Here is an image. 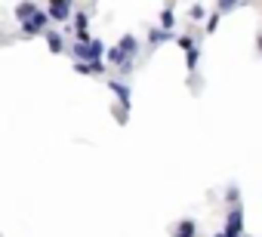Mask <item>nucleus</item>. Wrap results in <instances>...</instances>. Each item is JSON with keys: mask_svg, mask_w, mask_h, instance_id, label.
Wrapping results in <instances>:
<instances>
[{"mask_svg": "<svg viewBox=\"0 0 262 237\" xmlns=\"http://www.w3.org/2000/svg\"><path fill=\"white\" fill-rule=\"evenodd\" d=\"M105 53H108V46L102 43V40H90V43H74L71 46V56L77 59V62H102L105 59Z\"/></svg>", "mask_w": 262, "mask_h": 237, "instance_id": "f257e3e1", "label": "nucleus"}, {"mask_svg": "<svg viewBox=\"0 0 262 237\" xmlns=\"http://www.w3.org/2000/svg\"><path fill=\"white\" fill-rule=\"evenodd\" d=\"M222 234H225V237H247V234H244V209H241V206H234V209H228V216H225V228H222Z\"/></svg>", "mask_w": 262, "mask_h": 237, "instance_id": "f03ea898", "label": "nucleus"}, {"mask_svg": "<svg viewBox=\"0 0 262 237\" xmlns=\"http://www.w3.org/2000/svg\"><path fill=\"white\" fill-rule=\"evenodd\" d=\"M50 31V16H47V10H40L37 16H31L25 25H22V34L25 37H37V34H47Z\"/></svg>", "mask_w": 262, "mask_h": 237, "instance_id": "7ed1b4c3", "label": "nucleus"}, {"mask_svg": "<svg viewBox=\"0 0 262 237\" xmlns=\"http://www.w3.org/2000/svg\"><path fill=\"white\" fill-rule=\"evenodd\" d=\"M47 10V16H50V22H62V28H65V22L71 19V4H65V0H56V4H47L43 7Z\"/></svg>", "mask_w": 262, "mask_h": 237, "instance_id": "20e7f679", "label": "nucleus"}, {"mask_svg": "<svg viewBox=\"0 0 262 237\" xmlns=\"http://www.w3.org/2000/svg\"><path fill=\"white\" fill-rule=\"evenodd\" d=\"M74 31H77V43H90L93 37H90V16L80 10L77 16H74Z\"/></svg>", "mask_w": 262, "mask_h": 237, "instance_id": "39448f33", "label": "nucleus"}, {"mask_svg": "<svg viewBox=\"0 0 262 237\" xmlns=\"http://www.w3.org/2000/svg\"><path fill=\"white\" fill-rule=\"evenodd\" d=\"M77 74H90V77H102L105 74V62H74Z\"/></svg>", "mask_w": 262, "mask_h": 237, "instance_id": "423d86ee", "label": "nucleus"}, {"mask_svg": "<svg viewBox=\"0 0 262 237\" xmlns=\"http://www.w3.org/2000/svg\"><path fill=\"white\" fill-rule=\"evenodd\" d=\"M108 89L117 96L120 108H129V86H126V83H120V80H111V77H108Z\"/></svg>", "mask_w": 262, "mask_h": 237, "instance_id": "0eeeda50", "label": "nucleus"}, {"mask_svg": "<svg viewBox=\"0 0 262 237\" xmlns=\"http://www.w3.org/2000/svg\"><path fill=\"white\" fill-rule=\"evenodd\" d=\"M117 46H120V53H123L126 59H133V56L139 53V37H136V34H123Z\"/></svg>", "mask_w": 262, "mask_h": 237, "instance_id": "6e6552de", "label": "nucleus"}, {"mask_svg": "<svg viewBox=\"0 0 262 237\" xmlns=\"http://www.w3.org/2000/svg\"><path fill=\"white\" fill-rule=\"evenodd\" d=\"M13 13H16V19L25 25L31 16H37V13H40V7L34 4V0H28V4H16V10H13Z\"/></svg>", "mask_w": 262, "mask_h": 237, "instance_id": "1a4fd4ad", "label": "nucleus"}, {"mask_svg": "<svg viewBox=\"0 0 262 237\" xmlns=\"http://www.w3.org/2000/svg\"><path fill=\"white\" fill-rule=\"evenodd\" d=\"M194 234H198L194 219H182V222L176 225V234H173V237H194Z\"/></svg>", "mask_w": 262, "mask_h": 237, "instance_id": "9d476101", "label": "nucleus"}, {"mask_svg": "<svg viewBox=\"0 0 262 237\" xmlns=\"http://www.w3.org/2000/svg\"><path fill=\"white\" fill-rule=\"evenodd\" d=\"M47 43H50V50H53V53H65V50H68L59 31H47Z\"/></svg>", "mask_w": 262, "mask_h": 237, "instance_id": "9b49d317", "label": "nucleus"}, {"mask_svg": "<svg viewBox=\"0 0 262 237\" xmlns=\"http://www.w3.org/2000/svg\"><path fill=\"white\" fill-rule=\"evenodd\" d=\"M105 62H108V65H117V68H120V65L126 62V56L120 53V46H108V53H105Z\"/></svg>", "mask_w": 262, "mask_h": 237, "instance_id": "f8f14e48", "label": "nucleus"}, {"mask_svg": "<svg viewBox=\"0 0 262 237\" xmlns=\"http://www.w3.org/2000/svg\"><path fill=\"white\" fill-rule=\"evenodd\" d=\"M164 40H170V31H164V28H151V31H148V43H151V46H158V43H164Z\"/></svg>", "mask_w": 262, "mask_h": 237, "instance_id": "ddd939ff", "label": "nucleus"}, {"mask_svg": "<svg viewBox=\"0 0 262 237\" xmlns=\"http://www.w3.org/2000/svg\"><path fill=\"white\" fill-rule=\"evenodd\" d=\"M176 43L185 50V53H191V50H198V37L194 34H182V37H176Z\"/></svg>", "mask_w": 262, "mask_h": 237, "instance_id": "4468645a", "label": "nucleus"}, {"mask_svg": "<svg viewBox=\"0 0 262 237\" xmlns=\"http://www.w3.org/2000/svg\"><path fill=\"white\" fill-rule=\"evenodd\" d=\"M176 22H173V7H164V13H161V28L164 31H170Z\"/></svg>", "mask_w": 262, "mask_h": 237, "instance_id": "2eb2a0df", "label": "nucleus"}, {"mask_svg": "<svg viewBox=\"0 0 262 237\" xmlns=\"http://www.w3.org/2000/svg\"><path fill=\"white\" fill-rule=\"evenodd\" d=\"M225 203H228V209L241 206V194H237V188H228V194H225Z\"/></svg>", "mask_w": 262, "mask_h": 237, "instance_id": "dca6fc26", "label": "nucleus"}, {"mask_svg": "<svg viewBox=\"0 0 262 237\" xmlns=\"http://www.w3.org/2000/svg\"><path fill=\"white\" fill-rule=\"evenodd\" d=\"M216 28H219V13H216V16H210V19H207V25H204V31H207V34H213V31H216Z\"/></svg>", "mask_w": 262, "mask_h": 237, "instance_id": "f3484780", "label": "nucleus"}, {"mask_svg": "<svg viewBox=\"0 0 262 237\" xmlns=\"http://www.w3.org/2000/svg\"><path fill=\"white\" fill-rule=\"evenodd\" d=\"M198 59H201V50H191L188 53V71H198Z\"/></svg>", "mask_w": 262, "mask_h": 237, "instance_id": "a211bd4d", "label": "nucleus"}, {"mask_svg": "<svg viewBox=\"0 0 262 237\" xmlns=\"http://www.w3.org/2000/svg\"><path fill=\"white\" fill-rule=\"evenodd\" d=\"M191 19H204V4H194L191 7Z\"/></svg>", "mask_w": 262, "mask_h": 237, "instance_id": "6ab92c4d", "label": "nucleus"}, {"mask_svg": "<svg viewBox=\"0 0 262 237\" xmlns=\"http://www.w3.org/2000/svg\"><path fill=\"white\" fill-rule=\"evenodd\" d=\"M120 74H133V59H126V62L120 65Z\"/></svg>", "mask_w": 262, "mask_h": 237, "instance_id": "aec40b11", "label": "nucleus"}, {"mask_svg": "<svg viewBox=\"0 0 262 237\" xmlns=\"http://www.w3.org/2000/svg\"><path fill=\"white\" fill-rule=\"evenodd\" d=\"M234 7H241V4H219V13H228V10H234Z\"/></svg>", "mask_w": 262, "mask_h": 237, "instance_id": "412c9836", "label": "nucleus"}, {"mask_svg": "<svg viewBox=\"0 0 262 237\" xmlns=\"http://www.w3.org/2000/svg\"><path fill=\"white\" fill-rule=\"evenodd\" d=\"M256 46H259V53H262V34H259V40H256Z\"/></svg>", "mask_w": 262, "mask_h": 237, "instance_id": "4be33fe9", "label": "nucleus"}, {"mask_svg": "<svg viewBox=\"0 0 262 237\" xmlns=\"http://www.w3.org/2000/svg\"><path fill=\"white\" fill-rule=\"evenodd\" d=\"M213 237H225V234H222V231H219V234H213Z\"/></svg>", "mask_w": 262, "mask_h": 237, "instance_id": "5701e85b", "label": "nucleus"}]
</instances>
